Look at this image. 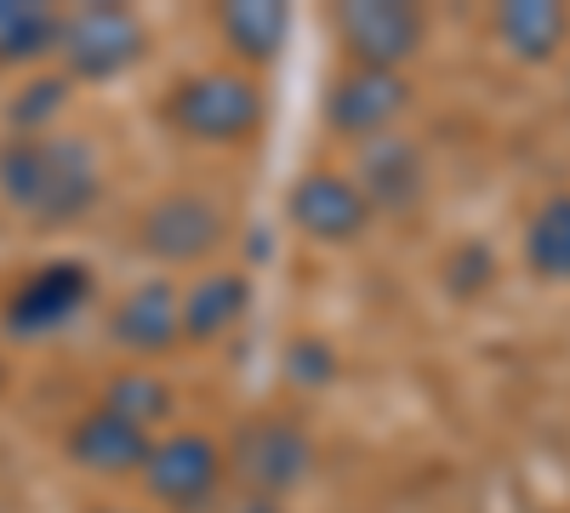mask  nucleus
<instances>
[{
    "label": "nucleus",
    "instance_id": "nucleus-15",
    "mask_svg": "<svg viewBox=\"0 0 570 513\" xmlns=\"http://www.w3.org/2000/svg\"><path fill=\"white\" fill-rule=\"evenodd\" d=\"M240 314H246V279H240V274H206L200 286L183 297V337L212 343V337H223Z\"/></svg>",
    "mask_w": 570,
    "mask_h": 513
},
{
    "label": "nucleus",
    "instance_id": "nucleus-1",
    "mask_svg": "<svg viewBox=\"0 0 570 513\" xmlns=\"http://www.w3.org/2000/svg\"><path fill=\"white\" fill-rule=\"evenodd\" d=\"M0 195L35 223H75L98 200V166L75 137H18L0 149Z\"/></svg>",
    "mask_w": 570,
    "mask_h": 513
},
{
    "label": "nucleus",
    "instance_id": "nucleus-11",
    "mask_svg": "<svg viewBox=\"0 0 570 513\" xmlns=\"http://www.w3.org/2000/svg\"><path fill=\"white\" fill-rule=\"evenodd\" d=\"M292 217L314 240H354L371 217V206L343 177H303L297 195H292Z\"/></svg>",
    "mask_w": 570,
    "mask_h": 513
},
{
    "label": "nucleus",
    "instance_id": "nucleus-3",
    "mask_svg": "<svg viewBox=\"0 0 570 513\" xmlns=\"http://www.w3.org/2000/svg\"><path fill=\"white\" fill-rule=\"evenodd\" d=\"M308 462H314V445L292 416H257V423L234 434V474L263 496L292 491L308 474Z\"/></svg>",
    "mask_w": 570,
    "mask_h": 513
},
{
    "label": "nucleus",
    "instance_id": "nucleus-20",
    "mask_svg": "<svg viewBox=\"0 0 570 513\" xmlns=\"http://www.w3.org/2000/svg\"><path fill=\"white\" fill-rule=\"evenodd\" d=\"M58 109H63V86H58V80H40V86H29V91H23V103L12 109V120L40 126V120H52Z\"/></svg>",
    "mask_w": 570,
    "mask_h": 513
},
{
    "label": "nucleus",
    "instance_id": "nucleus-4",
    "mask_svg": "<svg viewBox=\"0 0 570 513\" xmlns=\"http://www.w3.org/2000/svg\"><path fill=\"white\" fill-rule=\"evenodd\" d=\"M337 34L360 69L400 75V63L422 46V12L400 7V0H354V7L337 12Z\"/></svg>",
    "mask_w": 570,
    "mask_h": 513
},
{
    "label": "nucleus",
    "instance_id": "nucleus-16",
    "mask_svg": "<svg viewBox=\"0 0 570 513\" xmlns=\"http://www.w3.org/2000/svg\"><path fill=\"white\" fill-rule=\"evenodd\" d=\"M58 18L52 7H35V0H0V63H23L40 58L46 46H58Z\"/></svg>",
    "mask_w": 570,
    "mask_h": 513
},
{
    "label": "nucleus",
    "instance_id": "nucleus-12",
    "mask_svg": "<svg viewBox=\"0 0 570 513\" xmlns=\"http://www.w3.org/2000/svg\"><path fill=\"white\" fill-rule=\"evenodd\" d=\"M115 337L137 354H160L183 337V297L171 286H142L120 303L115 314Z\"/></svg>",
    "mask_w": 570,
    "mask_h": 513
},
{
    "label": "nucleus",
    "instance_id": "nucleus-14",
    "mask_svg": "<svg viewBox=\"0 0 570 513\" xmlns=\"http://www.w3.org/2000/svg\"><path fill=\"white\" fill-rule=\"evenodd\" d=\"M497 34L513 58H525V63H542L553 58L564 34H570V12L564 7H548V0H513V7L497 12Z\"/></svg>",
    "mask_w": 570,
    "mask_h": 513
},
{
    "label": "nucleus",
    "instance_id": "nucleus-18",
    "mask_svg": "<svg viewBox=\"0 0 570 513\" xmlns=\"http://www.w3.org/2000/svg\"><path fill=\"white\" fill-rule=\"evenodd\" d=\"M525 257L542 279H570V195H553L537 211L531 235H525Z\"/></svg>",
    "mask_w": 570,
    "mask_h": 513
},
{
    "label": "nucleus",
    "instance_id": "nucleus-9",
    "mask_svg": "<svg viewBox=\"0 0 570 513\" xmlns=\"http://www.w3.org/2000/svg\"><path fill=\"white\" fill-rule=\"evenodd\" d=\"M86 292H91V279H86V268H75V263H52V268H40V274H29L23 286L12 292V303H7V319H12V332L18 337H40V332H58V325L86 303Z\"/></svg>",
    "mask_w": 570,
    "mask_h": 513
},
{
    "label": "nucleus",
    "instance_id": "nucleus-19",
    "mask_svg": "<svg viewBox=\"0 0 570 513\" xmlns=\"http://www.w3.org/2000/svg\"><path fill=\"white\" fill-rule=\"evenodd\" d=\"M166 405H171V394H166V383L149 377V371H126L109 388V411L131 416V423H155V416H166Z\"/></svg>",
    "mask_w": 570,
    "mask_h": 513
},
{
    "label": "nucleus",
    "instance_id": "nucleus-13",
    "mask_svg": "<svg viewBox=\"0 0 570 513\" xmlns=\"http://www.w3.org/2000/svg\"><path fill=\"white\" fill-rule=\"evenodd\" d=\"M416 189H422V166H416L411 144L376 137V144L360 149V195H365V206H411Z\"/></svg>",
    "mask_w": 570,
    "mask_h": 513
},
{
    "label": "nucleus",
    "instance_id": "nucleus-22",
    "mask_svg": "<svg viewBox=\"0 0 570 513\" xmlns=\"http://www.w3.org/2000/svg\"><path fill=\"white\" fill-rule=\"evenodd\" d=\"M246 513H279V507H268V502H252V507H246Z\"/></svg>",
    "mask_w": 570,
    "mask_h": 513
},
{
    "label": "nucleus",
    "instance_id": "nucleus-2",
    "mask_svg": "<svg viewBox=\"0 0 570 513\" xmlns=\"http://www.w3.org/2000/svg\"><path fill=\"white\" fill-rule=\"evenodd\" d=\"M263 120V98L246 75H195L171 91V126L200 144H234L252 137Z\"/></svg>",
    "mask_w": 570,
    "mask_h": 513
},
{
    "label": "nucleus",
    "instance_id": "nucleus-7",
    "mask_svg": "<svg viewBox=\"0 0 570 513\" xmlns=\"http://www.w3.org/2000/svg\"><path fill=\"white\" fill-rule=\"evenodd\" d=\"M142 474H149V491L160 502H177V507H200L217 480H223V456L212 440L200 434H183V440H166L149 451V462H142Z\"/></svg>",
    "mask_w": 570,
    "mask_h": 513
},
{
    "label": "nucleus",
    "instance_id": "nucleus-21",
    "mask_svg": "<svg viewBox=\"0 0 570 513\" xmlns=\"http://www.w3.org/2000/svg\"><path fill=\"white\" fill-rule=\"evenodd\" d=\"M297 377H303V383H325V377H331V354H325V348H320V354H314V348H297Z\"/></svg>",
    "mask_w": 570,
    "mask_h": 513
},
{
    "label": "nucleus",
    "instance_id": "nucleus-5",
    "mask_svg": "<svg viewBox=\"0 0 570 513\" xmlns=\"http://www.w3.org/2000/svg\"><path fill=\"white\" fill-rule=\"evenodd\" d=\"M58 46L75 75L86 80H109L120 75L126 63H137L142 52V23L126 12V7H80L63 29H58Z\"/></svg>",
    "mask_w": 570,
    "mask_h": 513
},
{
    "label": "nucleus",
    "instance_id": "nucleus-8",
    "mask_svg": "<svg viewBox=\"0 0 570 513\" xmlns=\"http://www.w3.org/2000/svg\"><path fill=\"white\" fill-rule=\"evenodd\" d=\"M411 103V91L400 75L389 69H354L331 86V126L348 137H376L383 126H394Z\"/></svg>",
    "mask_w": 570,
    "mask_h": 513
},
{
    "label": "nucleus",
    "instance_id": "nucleus-10",
    "mask_svg": "<svg viewBox=\"0 0 570 513\" xmlns=\"http://www.w3.org/2000/svg\"><path fill=\"white\" fill-rule=\"evenodd\" d=\"M69 451H75V462H86V468H98V474H126V468H142L155 445L142 434V423H131V416L104 405V411H91L75 423Z\"/></svg>",
    "mask_w": 570,
    "mask_h": 513
},
{
    "label": "nucleus",
    "instance_id": "nucleus-17",
    "mask_svg": "<svg viewBox=\"0 0 570 513\" xmlns=\"http://www.w3.org/2000/svg\"><path fill=\"white\" fill-rule=\"evenodd\" d=\"M223 34L240 58L263 63L274 58V46L285 34V7H268V0H240V7H223Z\"/></svg>",
    "mask_w": 570,
    "mask_h": 513
},
{
    "label": "nucleus",
    "instance_id": "nucleus-6",
    "mask_svg": "<svg viewBox=\"0 0 570 513\" xmlns=\"http://www.w3.org/2000/svg\"><path fill=\"white\" fill-rule=\"evenodd\" d=\"M228 235V223L217 211V200L183 189V195H166L142 211V246H149L160 263H200L206 251H217Z\"/></svg>",
    "mask_w": 570,
    "mask_h": 513
}]
</instances>
